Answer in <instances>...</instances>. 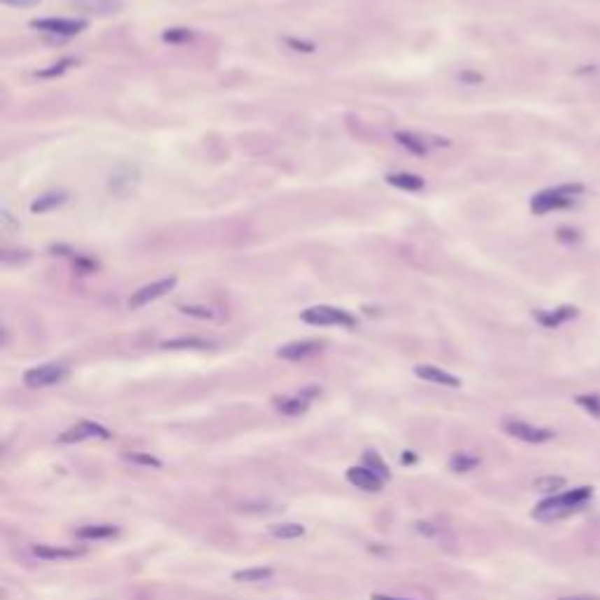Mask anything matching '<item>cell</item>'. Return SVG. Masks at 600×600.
Listing matches in <instances>:
<instances>
[{"label":"cell","instance_id":"obj_1","mask_svg":"<svg viewBox=\"0 0 600 600\" xmlns=\"http://www.w3.org/2000/svg\"><path fill=\"white\" fill-rule=\"evenodd\" d=\"M593 495V490L589 485H582V488L561 492V495H551L549 499L539 502L532 511V518L542 523H553L561 521V518H568L572 513H577L579 509H584V504L589 502Z\"/></svg>","mask_w":600,"mask_h":600},{"label":"cell","instance_id":"obj_2","mask_svg":"<svg viewBox=\"0 0 600 600\" xmlns=\"http://www.w3.org/2000/svg\"><path fill=\"white\" fill-rule=\"evenodd\" d=\"M579 192H582V185H561V188H551V190H544V192H539V195H535L530 206L535 213H549L556 209H565V206L575 204Z\"/></svg>","mask_w":600,"mask_h":600},{"label":"cell","instance_id":"obj_3","mask_svg":"<svg viewBox=\"0 0 600 600\" xmlns=\"http://www.w3.org/2000/svg\"><path fill=\"white\" fill-rule=\"evenodd\" d=\"M305 324L312 326H343V329H355L357 319L345 310L331 308V305H317V308H308L300 315Z\"/></svg>","mask_w":600,"mask_h":600},{"label":"cell","instance_id":"obj_4","mask_svg":"<svg viewBox=\"0 0 600 600\" xmlns=\"http://www.w3.org/2000/svg\"><path fill=\"white\" fill-rule=\"evenodd\" d=\"M138 183H141V171L134 164H120L117 169H113V174L108 178V190L115 197L124 199L129 197L131 192H136Z\"/></svg>","mask_w":600,"mask_h":600},{"label":"cell","instance_id":"obj_5","mask_svg":"<svg viewBox=\"0 0 600 600\" xmlns=\"http://www.w3.org/2000/svg\"><path fill=\"white\" fill-rule=\"evenodd\" d=\"M66 378H69V369H66L64 364H43V366H36V369H29L24 373V383L33 390L59 385Z\"/></svg>","mask_w":600,"mask_h":600},{"label":"cell","instance_id":"obj_6","mask_svg":"<svg viewBox=\"0 0 600 600\" xmlns=\"http://www.w3.org/2000/svg\"><path fill=\"white\" fill-rule=\"evenodd\" d=\"M504 431L518 441H525V443H546L556 436L553 429H544V427H535L530 422H523V420H504Z\"/></svg>","mask_w":600,"mask_h":600},{"label":"cell","instance_id":"obj_7","mask_svg":"<svg viewBox=\"0 0 600 600\" xmlns=\"http://www.w3.org/2000/svg\"><path fill=\"white\" fill-rule=\"evenodd\" d=\"M33 29L43 31V33H52V36H78L87 29V22L85 19H64V17H48V19H33L31 22Z\"/></svg>","mask_w":600,"mask_h":600},{"label":"cell","instance_id":"obj_8","mask_svg":"<svg viewBox=\"0 0 600 600\" xmlns=\"http://www.w3.org/2000/svg\"><path fill=\"white\" fill-rule=\"evenodd\" d=\"M317 397H319L317 387L303 390V392L291 394V397H277L275 399V408H277V413H282V415L296 417V415H303V413L310 408V403L315 401Z\"/></svg>","mask_w":600,"mask_h":600},{"label":"cell","instance_id":"obj_9","mask_svg":"<svg viewBox=\"0 0 600 600\" xmlns=\"http://www.w3.org/2000/svg\"><path fill=\"white\" fill-rule=\"evenodd\" d=\"M113 434L106 429L103 424L99 422H90V420H83V422L69 427L62 436L57 438L59 443H80V441H87V438H110Z\"/></svg>","mask_w":600,"mask_h":600},{"label":"cell","instance_id":"obj_10","mask_svg":"<svg viewBox=\"0 0 600 600\" xmlns=\"http://www.w3.org/2000/svg\"><path fill=\"white\" fill-rule=\"evenodd\" d=\"M174 286H176V277H164V279H157V282H152V284H145L138 291H134V296L129 298V308L131 310L143 308V305L152 303V300L166 296Z\"/></svg>","mask_w":600,"mask_h":600},{"label":"cell","instance_id":"obj_11","mask_svg":"<svg viewBox=\"0 0 600 600\" xmlns=\"http://www.w3.org/2000/svg\"><path fill=\"white\" fill-rule=\"evenodd\" d=\"M348 481L355 485L359 490H366V492H380L383 485L387 483L385 478H380L376 471H371L369 466H350L348 469Z\"/></svg>","mask_w":600,"mask_h":600},{"label":"cell","instance_id":"obj_12","mask_svg":"<svg viewBox=\"0 0 600 600\" xmlns=\"http://www.w3.org/2000/svg\"><path fill=\"white\" fill-rule=\"evenodd\" d=\"M324 345L317 343V340H298V343H289L284 348L277 350L279 359H286V362H300V359H310L315 357L317 352H322Z\"/></svg>","mask_w":600,"mask_h":600},{"label":"cell","instance_id":"obj_13","mask_svg":"<svg viewBox=\"0 0 600 600\" xmlns=\"http://www.w3.org/2000/svg\"><path fill=\"white\" fill-rule=\"evenodd\" d=\"M66 3H71L73 8H78L83 12H90V15H99V17L117 15V12L124 8L122 0H66Z\"/></svg>","mask_w":600,"mask_h":600},{"label":"cell","instance_id":"obj_14","mask_svg":"<svg viewBox=\"0 0 600 600\" xmlns=\"http://www.w3.org/2000/svg\"><path fill=\"white\" fill-rule=\"evenodd\" d=\"M415 376L427 380V383H434V385H443V387H459V378L452 376V373L438 369V366H429V364H420L415 369Z\"/></svg>","mask_w":600,"mask_h":600},{"label":"cell","instance_id":"obj_15","mask_svg":"<svg viewBox=\"0 0 600 600\" xmlns=\"http://www.w3.org/2000/svg\"><path fill=\"white\" fill-rule=\"evenodd\" d=\"M31 551L40 561H73V558L85 556V551L66 549V546H52V544H36Z\"/></svg>","mask_w":600,"mask_h":600},{"label":"cell","instance_id":"obj_16","mask_svg":"<svg viewBox=\"0 0 600 600\" xmlns=\"http://www.w3.org/2000/svg\"><path fill=\"white\" fill-rule=\"evenodd\" d=\"M120 535V528L108 523H99V525H83V528L76 530L78 539H85V542H99V539H113Z\"/></svg>","mask_w":600,"mask_h":600},{"label":"cell","instance_id":"obj_17","mask_svg":"<svg viewBox=\"0 0 600 600\" xmlns=\"http://www.w3.org/2000/svg\"><path fill=\"white\" fill-rule=\"evenodd\" d=\"M577 317V310L575 308H561V310H553V312H535V319L542 326H546V329H556V326H561L563 322H568V319Z\"/></svg>","mask_w":600,"mask_h":600},{"label":"cell","instance_id":"obj_18","mask_svg":"<svg viewBox=\"0 0 600 600\" xmlns=\"http://www.w3.org/2000/svg\"><path fill=\"white\" fill-rule=\"evenodd\" d=\"M275 577V570L272 568H246V570H237L232 572V579L242 584H258V582H268V579Z\"/></svg>","mask_w":600,"mask_h":600},{"label":"cell","instance_id":"obj_19","mask_svg":"<svg viewBox=\"0 0 600 600\" xmlns=\"http://www.w3.org/2000/svg\"><path fill=\"white\" fill-rule=\"evenodd\" d=\"M394 138L403 145V148L415 152V155H424V152H429V148H431L429 141H424V138L417 136V134H410V131H397Z\"/></svg>","mask_w":600,"mask_h":600},{"label":"cell","instance_id":"obj_20","mask_svg":"<svg viewBox=\"0 0 600 600\" xmlns=\"http://www.w3.org/2000/svg\"><path fill=\"white\" fill-rule=\"evenodd\" d=\"M387 183L394 185L399 190H422L424 188V181L415 174H406V171H399V174H390L387 176Z\"/></svg>","mask_w":600,"mask_h":600},{"label":"cell","instance_id":"obj_21","mask_svg":"<svg viewBox=\"0 0 600 600\" xmlns=\"http://www.w3.org/2000/svg\"><path fill=\"white\" fill-rule=\"evenodd\" d=\"M162 348L164 350H209L211 343H206L202 338H176V340H166Z\"/></svg>","mask_w":600,"mask_h":600},{"label":"cell","instance_id":"obj_22","mask_svg":"<svg viewBox=\"0 0 600 600\" xmlns=\"http://www.w3.org/2000/svg\"><path fill=\"white\" fill-rule=\"evenodd\" d=\"M270 532L277 539H300L305 535V528L300 523H277L270 525Z\"/></svg>","mask_w":600,"mask_h":600},{"label":"cell","instance_id":"obj_23","mask_svg":"<svg viewBox=\"0 0 600 600\" xmlns=\"http://www.w3.org/2000/svg\"><path fill=\"white\" fill-rule=\"evenodd\" d=\"M478 464H481V459H478L476 455H469V452H455V455L450 457V469L457 471V474L476 469Z\"/></svg>","mask_w":600,"mask_h":600},{"label":"cell","instance_id":"obj_24","mask_svg":"<svg viewBox=\"0 0 600 600\" xmlns=\"http://www.w3.org/2000/svg\"><path fill=\"white\" fill-rule=\"evenodd\" d=\"M64 202H66V195H64V192H48V195L38 197L36 202L31 204V211L43 213V211L52 209V206H59V204H64Z\"/></svg>","mask_w":600,"mask_h":600},{"label":"cell","instance_id":"obj_25","mask_svg":"<svg viewBox=\"0 0 600 600\" xmlns=\"http://www.w3.org/2000/svg\"><path fill=\"white\" fill-rule=\"evenodd\" d=\"M364 466H369L371 471H376V474L380 476V478H385V481H387L390 478V466L385 464V459L378 455V452H366L364 455Z\"/></svg>","mask_w":600,"mask_h":600},{"label":"cell","instance_id":"obj_26","mask_svg":"<svg viewBox=\"0 0 600 600\" xmlns=\"http://www.w3.org/2000/svg\"><path fill=\"white\" fill-rule=\"evenodd\" d=\"M532 488L539 490V492H558L561 488H565V478L563 476H542V478H535Z\"/></svg>","mask_w":600,"mask_h":600},{"label":"cell","instance_id":"obj_27","mask_svg":"<svg viewBox=\"0 0 600 600\" xmlns=\"http://www.w3.org/2000/svg\"><path fill=\"white\" fill-rule=\"evenodd\" d=\"M124 459L134 464H141V466H152V469H162V462L157 457L148 455V452H124Z\"/></svg>","mask_w":600,"mask_h":600},{"label":"cell","instance_id":"obj_28","mask_svg":"<svg viewBox=\"0 0 600 600\" xmlns=\"http://www.w3.org/2000/svg\"><path fill=\"white\" fill-rule=\"evenodd\" d=\"M577 403L582 406L586 413H591L593 417H600V397H598V394H582V397H577Z\"/></svg>","mask_w":600,"mask_h":600},{"label":"cell","instance_id":"obj_29","mask_svg":"<svg viewBox=\"0 0 600 600\" xmlns=\"http://www.w3.org/2000/svg\"><path fill=\"white\" fill-rule=\"evenodd\" d=\"M73 64H76V62H73V59H66V62H59V64H55V66H52V69L38 71L36 76H38V78H52V76H59V73L69 71Z\"/></svg>","mask_w":600,"mask_h":600},{"label":"cell","instance_id":"obj_30","mask_svg":"<svg viewBox=\"0 0 600 600\" xmlns=\"http://www.w3.org/2000/svg\"><path fill=\"white\" fill-rule=\"evenodd\" d=\"M185 315L190 317H199V319H213L216 317V312H213L211 308H197V305H183L181 308Z\"/></svg>","mask_w":600,"mask_h":600},{"label":"cell","instance_id":"obj_31","mask_svg":"<svg viewBox=\"0 0 600 600\" xmlns=\"http://www.w3.org/2000/svg\"><path fill=\"white\" fill-rule=\"evenodd\" d=\"M166 43H178V40H190V31L185 29H174V31H166L162 36Z\"/></svg>","mask_w":600,"mask_h":600},{"label":"cell","instance_id":"obj_32","mask_svg":"<svg viewBox=\"0 0 600 600\" xmlns=\"http://www.w3.org/2000/svg\"><path fill=\"white\" fill-rule=\"evenodd\" d=\"M415 530L420 532V535H424V537H436L438 535V528L434 523H424V521H420V523H415Z\"/></svg>","mask_w":600,"mask_h":600},{"label":"cell","instance_id":"obj_33","mask_svg":"<svg viewBox=\"0 0 600 600\" xmlns=\"http://www.w3.org/2000/svg\"><path fill=\"white\" fill-rule=\"evenodd\" d=\"M3 5H10V8H33L38 5L40 0H0Z\"/></svg>","mask_w":600,"mask_h":600},{"label":"cell","instance_id":"obj_34","mask_svg":"<svg viewBox=\"0 0 600 600\" xmlns=\"http://www.w3.org/2000/svg\"><path fill=\"white\" fill-rule=\"evenodd\" d=\"M371 600H410V598H397V596H385V593H373Z\"/></svg>","mask_w":600,"mask_h":600},{"label":"cell","instance_id":"obj_35","mask_svg":"<svg viewBox=\"0 0 600 600\" xmlns=\"http://www.w3.org/2000/svg\"><path fill=\"white\" fill-rule=\"evenodd\" d=\"M561 600H600L598 596H565Z\"/></svg>","mask_w":600,"mask_h":600},{"label":"cell","instance_id":"obj_36","mask_svg":"<svg viewBox=\"0 0 600 600\" xmlns=\"http://www.w3.org/2000/svg\"><path fill=\"white\" fill-rule=\"evenodd\" d=\"M415 459H417L415 455H410V452H403V462H406V464H410V462H415Z\"/></svg>","mask_w":600,"mask_h":600}]
</instances>
